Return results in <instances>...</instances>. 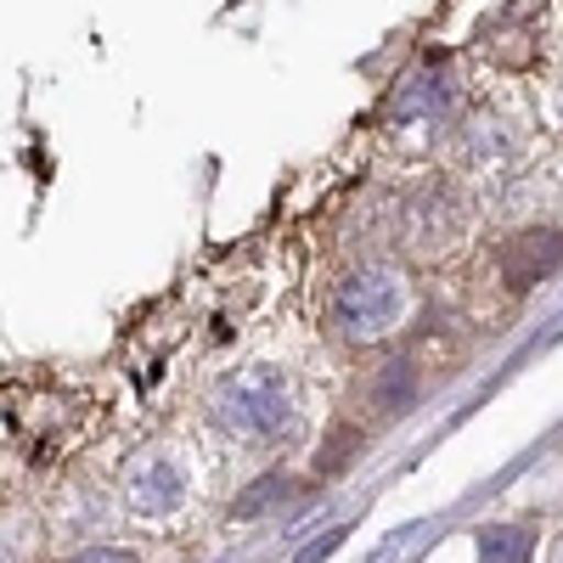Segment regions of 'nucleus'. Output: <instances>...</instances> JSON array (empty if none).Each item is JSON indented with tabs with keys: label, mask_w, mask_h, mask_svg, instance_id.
<instances>
[{
	"label": "nucleus",
	"mask_w": 563,
	"mask_h": 563,
	"mask_svg": "<svg viewBox=\"0 0 563 563\" xmlns=\"http://www.w3.org/2000/svg\"><path fill=\"white\" fill-rule=\"evenodd\" d=\"M214 422L231 440L271 445L276 434L294 429V384L276 366H249L238 378H225L214 395Z\"/></svg>",
	"instance_id": "nucleus-1"
},
{
	"label": "nucleus",
	"mask_w": 563,
	"mask_h": 563,
	"mask_svg": "<svg viewBox=\"0 0 563 563\" xmlns=\"http://www.w3.org/2000/svg\"><path fill=\"white\" fill-rule=\"evenodd\" d=\"M400 316H406V282L389 265H361L333 299V321L350 339H384Z\"/></svg>",
	"instance_id": "nucleus-2"
},
{
	"label": "nucleus",
	"mask_w": 563,
	"mask_h": 563,
	"mask_svg": "<svg viewBox=\"0 0 563 563\" xmlns=\"http://www.w3.org/2000/svg\"><path fill=\"white\" fill-rule=\"evenodd\" d=\"M124 501H130V512H141V519H164V512H175L186 501V474L175 467V456H164V451L141 456L130 467V479H124Z\"/></svg>",
	"instance_id": "nucleus-3"
},
{
	"label": "nucleus",
	"mask_w": 563,
	"mask_h": 563,
	"mask_svg": "<svg viewBox=\"0 0 563 563\" xmlns=\"http://www.w3.org/2000/svg\"><path fill=\"white\" fill-rule=\"evenodd\" d=\"M563 260V231H547V225H536V231H519L507 249H501V276H507V288H536V282L552 271Z\"/></svg>",
	"instance_id": "nucleus-4"
},
{
	"label": "nucleus",
	"mask_w": 563,
	"mask_h": 563,
	"mask_svg": "<svg viewBox=\"0 0 563 563\" xmlns=\"http://www.w3.org/2000/svg\"><path fill=\"white\" fill-rule=\"evenodd\" d=\"M530 558H536V530H525V525L479 530V563H530Z\"/></svg>",
	"instance_id": "nucleus-5"
},
{
	"label": "nucleus",
	"mask_w": 563,
	"mask_h": 563,
	"mask_svg": "<svg viewBox=\"0 0 563 563\" xmlns=\"http://www.w3.org/2000/svg\"><path fill=\"white\" fill-rule=\"evenodd\" d=\"M445 102V74H411L406 85H400V102H395V119H406L411 108L417 113H434Z\"/></svg>",
	"instance_id": "nucleus-6"
},
{
	"label": "nucleus",
	"mask_w": 563,
	"mask_h": 563,
	"mask_svg": "<svg viewBox=\"0 0 563 563\" xmlns=\"http://www.w3.org/2000/svg\"><path fill=\"white\" fill-rule=\"evenodd\" d=\"M276 496H288V479H282V474H265L249 496H238V507H231V512H238V519H254V512H265Z\"/></svg>",
	"instance_id": "nucleus-7"
},
{
	"label": "nucleus",
	"mask_w": 563,
	"mask_h": 563,
	"mask_svg": "<svg viewBox=\"0 0 563 563\" xmlns=\"http://www.w3.org/2000/svg\"><path fill=\"white\" fill-rule=\"evenodd\" d=\"M355 451H361V434H355V429H339V434H333V445H321L316 467H321V474H339V467H344Z\"/></svg>",
	"instance_id": "nucleus-8"
},
{
	"label": "nucleus",
	"mask_w": 563,
	"mask_h": 563,
	"mask_svg": "<svg viewBox=\"0 0 563 563\" xmlns=\"http://www.w3.org/2000/svg\"><path fill=\"white\" fill-rule=\"evenodd\" d=\"M74 563H135V552H119V547H97V552H79Z\"/></svg>",
	"instance_id": "nucleus-9"
},
{
	"label": "nucleus",
	"mask_w": 563,
	"mask_h": 563,
	"mask_svg": "<svg viewBox=\"0 0 563 563\" xmlns=\"http://www.w3.org/2000/svg\"><path fill=\"white\" fill-rule=\"evenodd\" d=\"M547 563H563V536L552 541V552H547Z\"/></svg>",
	"instance_id": "nucleus-10"
}]
</instances>
